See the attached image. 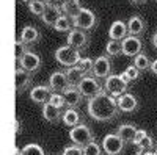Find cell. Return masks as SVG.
Instances as JSON below:
<instances>
[{
    "mask_svg": "<svg viewBox=\"0 0 157 155\" xmlns=\"http://www.w3.org/2000/svg\"><path fill=\"white\" fill-rule=\"evenodd\" d=\"M14 88H16V93L17 94H22L25 89H29L33 79H32V74L27 72V71H24L21 66L16 68V74H14Z\"/></svg>",
    "mask_w": 157,
    "mask_h": 155,
    "instance_id": "cell-14",
    "label": "cell"
},
{
    "mask_svg": "<svg viewBox=\"0 0 157 155\" xmlns=\"http://www.w3.org/2000/svg\"><path fill=\"white\" fill-rule=\"evenodd\" d=\"M154 153H155V155H157V147H155V149H154Z\"/></svg>",
    "mask_w": 157,
    "mask_h": 155,
    "instance_id": "cell-44",
    "label": "cell"
},
{
    "mask_svg": "<svg viewBox=\"0 0 157 155\" xmlns=\"http://www.w3.org/2000/svg\"><path fill=\"white\" fill-rule=\"evenodd\" d=\"M19 64L17 66H21L24 71H27V72H30V74H33V72H38L39 69H41V66H43V60H41V57H39L38 54H33V52H27L19 61H17Z\"/></svg>",
    "mask_w": 157,
    "mask_h": 155,
    "instance_id": "cell-9",
    "label": "cell"
},
{
    "mask_svg": "<svg viewBox=\"0 0 157 155\" xmlns=\"http://www.w3.org/2000/svg\"><path fill=\"white\" fill-rule=\"evenodd\" d=\"M77 88L80 89L82 96L86 97L88 100L105 91V89H104V86H102V83L99 82V79H98V77H94L93 74H91V75H85L83 80L80 82V85H78Z\"/></svg>",
    "mask_w": 157,
    "mask_h": 155,
    "instance_id": "cell-5",
    "label": "cell"
},
{
    "mask_svg": "<svg viewBox=\"0 0 157 155\" xmlns=\"http://www.w3.org/2000/svg\"><path fill=\"white\" fill-rule=\"evenodd\" d=\"M69 139H71L72 144L83 147V146H86L90 143H93V141H96V136H94L93 130L90 128V125L82 122V124L72 127L69 130Z\"/></svg>",
    "mask_w": 157,
    "mask_h": 155,
    "instance_id": "cell-2",
    "label": "cell"
},
{
    "mask_svg": "<svg viewBox=\"0 0 157 155\" xmlns=\"http://www.w3.org/2000/svg\"><path fill=\"white\" fill-rule=\"evenodd\" d=\"M49 103H52V105H55V107H58V108H61V110H63L64 107H68L66 99H64V96L60 94V93H54V94H52Z\"/></svg>",
    "mask_w": 157,
    "mask_h": 155,
    "instance_id": "cell-35",
    "label": "cell"
},
{
    "mask_svg": "<svg viewBox=\"0 0 157 155\" xmlns=\"http://www.w3.org/2000/svg\"><path fill=\"white\" fill-rule=\"evenodd\" d=\"M14 128H16V130H14L16 135H21V133H22V121H21L19 118L14 119Z\"/></svg>",
    "mask_w": 157,
    "mask_h": 155,
    "instance_id": "cell-38",
    "label": "cell"
},
{
    "mask_svg": "<svg viewBox=\"0 0 157 155\" xmlns=\"http://www.w3.org/2000/svg\"><path fill=\"white\" fill-rule=\"evenodd\" d=\"M155 144L154 138L146 132V130H138L137 132V136L134 139V146H137L138 149H146V150H151Z\"/></svg>",
    "mask_w": 157,
    "mask_h": 155,
    "instance_id": "cell-24",
    "label": "cell"
},
{
    "mask_svg": "<svg viewBox=\"0 0 157 155\" xmlns=\"http://www.w3.org/2000/svg\"><path fill=\"white\" fill-rule=\"evenodd\" d=\"M54 91L50 89V86H46V85H38V86H33L32 91H30V99L35 102V103H41V105H46V103L50 100Z\"/></svg>",
    "mask_w": 157,
    "mask_h": 155,
    "instance_id": "cell-15",
    "label": "cell"
},
{
    "mask_svg": "<svg viewBox=\"0 0 157 155\" xmlns=\"http://www.w3.org/2000/svg\"><path fill=\"white\" fill-rule=\"evenodd\" d=\"M77 68L80 69V72L83 75H91L93 74V68H94V60L91 58H82L77 63Z\"/></svg>",
    "mask_w": 157,
    "mask_h": 155,
    "instance_id": "cell-31",
    "label": "cell"
},
{
    "mask_svg": "<svg viewBox=\"0 0 157 155\" xmlns=\"http://www.w3.org/2000/svg\"><path fill=\"white\" fill-rule=\"evenodd\" d=\"M27 6H29L32 14L41 17L44 14V9L47 6V2H43V0H30V2L27 3Z\"/></svg>",
    "mask_w": 157,
    "mask_h": 155,
    "instance_id": "cell-30",
    "label": "cell"
},
{
    "mask_svg": "<svg viewBox=\"0 0 157 155\" xmlns=\"http://www.w3.org/2000/svg\"><path fill=\"white\" fill-rule=\"evenodd\" d=\"M120 107H118V99L110 96L109 93H101L99 96L90 99L86 103V113L90 114V118H93L94 121H112L120 114Z\"/></svg>",
    "mask_w": 157,
    "mask_h": 155,
    "instance_id": "cell-1",
    "label": "cell"
},
{
    "mask_svg": "<svg viewBox=\"0 0 157 155\" xmlns=\"http://www.w3.org/2000/svg\"><path fill=\"white\" fill-rule=\"evenodd\" d=\"M64 99H66V103H68V108H77L78 105H80L82 102V93L80 89H78L77 86H69L66 91L63 93Z\"/></svg>",
    "mask_w": 157,
    "mask_h": 155,
    "instance_id": "cell-23",
    "label": "cell"
},
{
    "mask_svg": "<svg viewBox=\"0 0 157 155\" xmlns=\"http://www.w3.org/2000/svg\"><path fill=\"white\" fill-rule=\"evenodd\" d=\"M63 16V9H61V5H57V3H52V2H47V6L44 9V14L41 16V20L47 25V27H52L57 24V20Z\"/></svg>",
    "mask_w": 157,
    "mask_h": 155,
    "instance_id": "cell-13",
    "label": "cell"
},
{
    "mask_svg": "<svg viewBox=\"0 0 157 155\" xmlns=\"http://www.w3.org/2000/svg\"><path fill=\"white\" fill-rule=\"evenodd\" d=\"M82 149H83V155H102V152H104L102 146H99L96 141H93V143L83 146Z\"/></svg>",
    "mask_w": 157,
    "mask_h": 155,
    "instance_id": "cell-33",
    "label": "cell"
},
{
    "mask_svg": "<svg viewBox=\"0 0 157 155\" xmlns=\"http://www.w3.org/2000/svg\"><path fill=\"white\" fill-rule=\"evenodd\" d=\"M64 72H66V77H68L71 86H78V85H80V82L83 80V77H85L77 66H74V68H66V69H64Z\"/></svg>",
    "mask_w": 157,
    "mask_h": 155,
    "instance_id": "cell-26",
    "label": "cell"
},
{
    "mask_svg": "<svg viewBox=\"0 0 157 155\" xmlns=\"http://www.w3.org/2000/svg\"><path fill=\"white\" fill-rule=\"evenodd\" d=\"M61 121H63V124L66 125V127L72 128V127H75L78 124H82L83 122V118H82L80 111H78L77 108H66V110L63 111Z\"/></svg>",
    "mask_w": 157,
    "mask_h": 155,
    "instance_id": "cell-20",
    "label": "cell"
},
{
    "mask_svg": "<svg viewBox=\"0 0 157 155\" xmlns=\"http://www.w3.org/2000/svg\"><path fill=\"white\" fill-rule=\"evenodd\" d=\"M43 118L50 122V124H57L58 121H61L63 118V113H61V108L52 105V103H46V105L43 107Z\"/></svg>",
    "mask_w": 157,
    "mask_h": 155,
    "instance_id": "cell-22",
    "label": "cell"
},
{
    "mask_svg": "<svg viewBox=\"0 0 157 155\" xmlns=\"http://www.w3.org/2000/svg\"><path fill=\"white\" fill-rule=\"evenodd\" d=\"M151 72H152L154 75H157V60H154L152 64H151Z\"/></svg>",
    "mask_w": 157,
    "mask_h": 155,
    "instance_id": "cell-40",
    "label": "cell"
},
{
    "mask_svg": "<svg viewBox=\"0 0 157 155\" xmlns=\"http://www.w3.org/2000/svg\"><path fill=\"white\" fill-rule=\"evenodd\" d=\"M155 2H157V0H155Z\"/></svg>",
    "mask_w": 157,
    "mask_h": 155,
    "instance_id": "cell-47",
    "label": "cell"
},
{
    "mask_svg": "<svg viewBox=\"0 0 157 155\" xmlns=\"http://www.w3.org/2000/svg\"><path fill=\"white\" fill-rule=\"evenodd\" d=\"M135 155H155L154 150H146V149H138L135 152Z\"/></svg>",
    "mask_w": 157,
    "mask_h": 155,
    "instance_id": "cell-39",
    "label": "cell"
},
{
    "mask_svg": "<svg viewBox=\"0 0 157 155\" xmlns=\"http://www.w3.org/2000/svg\"><path fill=\"white\" fill-rule=\"evenodd\" d=\"M74 22V28H78V30H93L96 25H98V16L94 14L91 9L88 8H83L80 13L77 14L75 19H72Z\"/></svg>",
    "mask_w": 157,
    "mask_h": 155,
    "instance_id": "cell-6",
    "label": "cell"
},
{
    "mask_svg": "<svg viewBox=\"0 0 157 155\" xmlns=\"http://www.w3.org/2000/svg\"><path fill=\"white\" fill-rule=\"evenodd\" d=\"M22 152H24V155H46L44 149L39 146V144H36V143L27 144V146L22 149Z\"/></svg>",
    "mask_w": 157,
    "mask_h": 155,
    "instance_id": "cell-32",
    "label": "cell"
},
{
    "mask_svg": "<svg viewBox=\"0 0 157 155\" xmlns=\"http://www.w3.org/2000/svg\"><path fill=\"white\" fill-rule=\"evenodd\" d=\"M129 2H132L134 5H141V3H145V2H148V0H129Z\"/></svg>",
    "mask_w": 157,
    "mask_h": 155,
    "instance_id": "cell-42",
    "label": "cell"
},
{
    "mask_svg": "<svg viewBox=\"0 0 157 155\" xmlns=\"http://www.w3.org/2000/svg\"><path fill=\"white\" fill-rule=\"evenodd\" d=\"M54 2H64V0H54Z\"/></svg>",
    "mask_w": 157,
    "mask_h": 155,
    "instance_id": "cell-43",
    "label": "cell"
},
{
    "mask_svg": "<svg viewBox=\"0 0 157 155\" xmlns=\"http://www.w3.org/2000/svg\"><path fill=\"white\" fill-rule=\"evenodd\" d=\"M124 72H126V75L129 77V80H130V82H137L140 77H141V71H140L137 66H134V64L127 66Z\"/></svg>",
    "mask_w": 157,
    "mask_h": 155,
    "instance_id": "cell-36",
    "label": "cell"
},
{
    "mask_svg": "<svg viewBox=\"0 0 157 155\" xmlns=\"http://www.w3.org/2000/svg\"><path fill=\"white\" fill-rule=\"evenodd\" d=\"M61 155H83V149L80 146H75V144H71L68 147H64Z\"/></svg>",
    "mask_w": 157,
    "mask_h": 155,
    "instance_id": "cell-37",
    "label": "cell"
},
{
    "mask_svg": "<svg viewBox=\"0 0 157 155\" xmlns=\"http://www.w3.org/2000/svg\"><path fill=\"white\" fill-rule=\"evenodd\" d=\"M137 132H138V128L135 125H132V124H121L120 127H118V130H116V135L120 136L126 144H134Z\"/></svg>",
    "mask_w": 157,
    "mask_h": 155,
    "instance_id": "cell-19",
    "label": "cell"
},
{
    "mask_svg": "<svg viewBox=\"0 0 157 155\" xmlns=\"http://www.w3.org/2000/svg\"><path fill=\"white\" fill-rule=\"evenodd\" d=\"M29 52V49H27V44H25L24 41H21V39H16L14 41V57H16V60L19 61L25 54Z\"/></svg>",
    "mask_w": 157,
    "mask_h": 155,
    "instance_id": "cell-34",
    "label": "cell"
},
{
    "mask_svg": "<svg viewBox=\"0 0 157 155\" xmlns=\"http://www.w3.org/2000/svg\"><path fill=\"white\" fill-rule=\"evenodd\" d=\"M21 41H24L27 46H33L36 42H39V39H41V33L38 31L36 27H32V25H25V27L22 28L21 31Z\"/></svg>",
    "mask_w": 157,
    "mask_h": 155,
    "instance_id": "cell-21",
    "label": "cell"
},
{
    "mask_svg": "<svg viewBox=\"0 0 157 155\" xmlns=\"http://www.w3.org/2000/svg\"><path fill=\"white\" fill-rule=\"evenodd\" d=\"M54 30H57V31H60V33H63V31L71 33V31L74 30V22H72L71 17H68V16L63 14V16L57 20V24L54 25Z\"/></svg>",
    "mask_w": 157,
    "mask_h": 155,
    "instance_id": "cell-27",
    "label": "cell"
},
{
    "mask_svg": "<svg viewBox=\"0 0 157 155\" xmlns=\"http://www.w3.org/2000/svg\"><path fill=\"white\" fill-rule=\"evenodd\" d=\"M49 86H50V89L54 93L63 94L71 86L68 77H66V72H64V71H55V72H52L50 77H49Z\"/></svg>",
    "mask_w": 157,
    "mask_h": 155,
    "instance_id": "cell-8",
    "label": "cell"
},
{
    "mask_svg": "<svg viewBox=\"0 0 157 155\" xmlns=\"http://www.w3.org/2000/svg\"><path fill=\"white\" fill-rule=\"evenodd\" d=\"M105 55H109V57L123 55V42L115 41V39H109L107 46H105Z\"/></svg>",
    "mask_w": 157,
    "mask_h": 155,
    "instance_id": "cell-29",
    "label": "cell"
},
{
    "mask_svg": "<svg viewBox=\"0 0 157 155\" xmlns=\"http://www.w3.org/2000/svg\"><path fill=\"white\" fill-rule=\"evenodd\" d=\"M124 144L126 143L116 133H109L102 139V149H104V153L107 155H121Z\"/></svg>",
    "mask_w": 157,
    "mask_h": 155,
    "instance_id": "cell-7",
    "label": "cell"
},
{
    "mask_svg": "<svg viewBox=\"0 0 157 155\" xmlns=\"http://www.w3.org/2000/svg\"><path fill=\"white\" fill-rule=\"evenodd\" d=\"M22 2H27V3H29V2H30V0H22Z\"/></svg>",
    "mask_w": 157,
    "mask_h": 155,
    "instance_id": "cell-45",
    "label": "cell"
},
{
    "mask_svg": "<svg viewBox=\"0 0 157 155\" xmlns=\"http://www.w3.org/2000/svg\"><path fill=\"white\" fill-rule=\"evenodd\" d=\"M129 86L130 83H127L121 74L116 75V74H112L110 77H107L105 79V83H104V89H105V93H109L110 96L113 97H121L123 94L129 93Z\"/></svg>",
    "mask_w": 157,
    "mask_h": 155,
    "instance_id": "cell-4",
    "label": "cell"
},
{
    "mask_svg": "<svg viewBox=\"0 0 157 155\" xmlns=\"http://www.w3.org/2000/svg\"><path fill=\"white\" fill-rule=\"evenodd\" d=\"M152 46H154V49H157V30H155V33L152 35Z\"/></svg>",
    "mask_w": 157,
    "mask_h": 155,
    "instance_id": "cell-41",
    "label": "cell"
},
{
    "mask_svg": "<svg viewBox=\"0 0 157 155\" xmlns=\"http://www.w3.org/2000/svg\"><path fill=\"white\" fill-rule=\"evenodd\" d=\"M151 64H152V61L149 60V57L145 54V52H141L140 55H137V57L134 58V66H137L141 72L151 71Z\"/></svg>",
    "mask_w": 157,
    "mask_h": 155,
    "instance_id": "cell-28",
    "label": "cell"
},
{
    "mask_svg": "<svg viewBox=\"0 0 157 155\" xmlns=\"http://www.w3.org/2000/svg\"><path fill=\"white\" fill-rule=\"evenodd\" d=\"M55 60L64 68H74L82 60L80 50H77L71 46H63L55 50Z\"/></svg>",
    "mask_w": 157,
    "mask_h": 155,
    "instance_id": "cell-3",
    "label": "cell"
},
{
    "mask_svg": "<svg viewBox=\"0 0 157 155\" xmlns=\"http://www.w3.org/2000/svg\"><path fill=\"white\" fill-rule=\"evenodd\" d=\"M43 2H49V0H43Z\"/></svg>",
    "mask_w": 157,
    "mask_h": 155,
    "instance_id": "cell-46",
    "label": "cell"
},
{
    "mask_svg": "<svg viewBox=\"0 0 157 155\" xmlns=\"http://www.w3.org/2000/svg\"><path fill=\"white\" fill-rule=\"evenodd\" d=\"M123 42V55L124 57H137L143 52V41L138 36H127L121 41Z\"/></svg>",
    "mask_w": 157,
    "mask_h": 155,
    "instance_id": "cell-10",
    "label": "cell"
},
{
    "mask_svg": "<svg viewBox=\"0 0 157 155\" xmlns=\"http://www.w3.org/2000/svg\"><path fill=\"white\" fill-rule=\"evenodd\" d=\"M118 107L123 113H134L138 108V99L132 93H126L118 97Z\"/></svg>",
    "mask_w": 157,
    "mask_h": 155,
    "instance_id": "cell-16",
    "label": "cell"
},
{
    "mask_svg": "<svg viewBox=\"0 0 157 155\" xmlns=\"http://www.w3.org/2000/svg\"><path fill=\"white\" fill-rule=\"evenodd\" d=\"M93 75L98 77V79H104V80L112 75V61L109 55H101L94 60Z\"/></svg>",
    "mask_w": 157,
    "mask_h": 155,
    "instance_id": "cell-11",
    "label": "cell"
},
{
    "mask_svg": "<svg viewBox=\"0 0 157 155\" xmlns=\"http://www.w3.org/2000/svg\"><path fill=\"white\" fill-rule=\"evenodd\" d=\"M127 28H129V35L130 36H141L146 31V22L141 16H132L127 20Z\"/></svg>",
    "mask_w": 157,
    "mask_h": 155,
    "instance_id": "cell-18",
    "label": "cell"
},
{
    "mask_svg": "<svg viewBox=\"0 0 157 155\" xmlns=\"http://www.w3.org/2000/svg\"><path fill=\"white\" fill-rule=\"evenodd\" d=\"M61 9H63V14L68 16L71 19H75L77 14L83 9L80 0H64L61 3Z\"/></svg>",
    "mask_w": 157,
    "mask_h": 155,
    "instance_id": "cell-25",
    "label": "cell"
},
{
    "mask_svg": "<svg viewBox=\"0 0 157 155\" xmlns=\"http://www.w3.org/2000/svg\"><path fill=\"white\" fill-rule=\"evenodd\" d=\"M90 44V36L85 30H78L74 28L71 33H68V46L77 49V50H83Z\"/></svg>",
    "mask_w": 157,
    "mask_h": 155,
    "instance_id": "cell-12",
    "label": "cell"
},
{
    "mask_svg": "<svg viewBox=\"0 0 157 155\" xmlns=\"http://www.w3.org/2000/svg\"><path fill=\"white\" fill-rule=\"evenodd\" d=\"M129 36V28H127V24L123 20H115L110 25V30H109V38L115 41H123L124 38Z\"/></svg>",
    "mask_w": 157,
    "mask_h": 155,
    "instance_id": "cell-17",
    "label": "cell"
}]
</instances>
